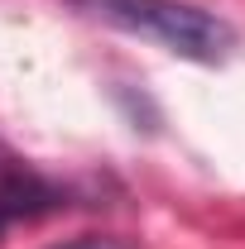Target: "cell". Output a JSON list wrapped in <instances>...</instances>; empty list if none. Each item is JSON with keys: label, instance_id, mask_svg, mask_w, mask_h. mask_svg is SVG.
Masks as SVG:
<instances>
[{"label": "cell", "instance_id": "6da1fadb", "mask_svg": "<svg viewBox=\"0 0 245 249\" xmlns=\"http://www.w3.org/2000/svg\"><path fill=\"white\" fill-rule=\"evenodd\" d=\"M72 10L121 34L149 38L187 62H226V53L236 48V29L187 0H72Z\"/></svg>", "mask_w": 245, "mask_h": 249}, {"label": "cell", "instance_id": "7a4b0ae2", "mask_svg": "<svg viewBox=\"0 0 245 249\" xmlns=\"http://www.w3.org/2000/svg\"><path fill=\"white\" fill-rule=\"evenodd\" d=\"M58 206H62V187H53L43 173H34L29 163L0 154V240H5L10 225L48 216Z\"/></svg>", "mask_w": 245, "mask_h": 249}, {"label": "cell", "instance_id": "3957f363", "mask_svg": "<svg viewBox=\"0 0 245 249\" xmlns=\"http://www.w3.org/2000/svg\"><path fill=\"white\" fill-rule=\"evenodd\" d=\"M53 249H130V245L111 240V235H82V240H67V245H53Z\"/></svg>", "mask_w": 245, "mask_h": 249}]
</instances>
